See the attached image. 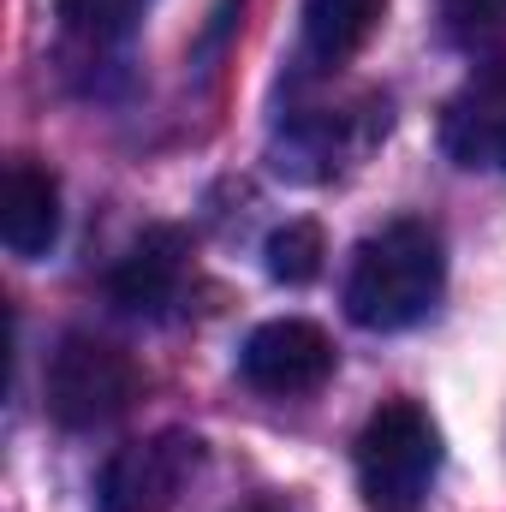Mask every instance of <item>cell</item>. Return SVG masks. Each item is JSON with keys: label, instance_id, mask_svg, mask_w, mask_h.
Masks as SVG:
<instances>
[{"label": "cell", "instance_id": "8", "mask_svg": "<svg viewBox=\"0 0 506 512\" xmlns=\"http://www.w3.org/2000/svg\"><path fill=\"white\" fill-rule=\"evenodd\" d=\"M0 239L24 262L54 251V239H60V185H54L48 167H36V161L6 167V179H0Z\"/></svg>", "mask_w": 506, "mask_h": 512}, {"label": "cell", "instance_id": "10", "mask_svg": "<svg viewBox=\"0 0 506 512\" xmlns=\"http://www.w3.org/2000/svg\"><path fill=\"white\" fill-rule=\"evenodd\" d=\"M143 12H149V0H54V18L78 42H90V48L126 42L131 30L143 24Z\"/></svg>", "mask_w": 506, "mask_h": 512}, {"label": "cell", "instance_id": "11", "mask_svg": "<svg viewBox=\"0 0 506 512\" xmlns=\"http://www.w3.org/2000/svg\"><path fill=\"white\" fill-rule=\"evenodd\" d=\"M322 256H328V239H322L316 221H286V227H274L268 245H262V262H268V274H274L280 286H310V280L322 274Z\"/></svg>", "mask_w": 506, "mask_h": 512}, {"label": "cell", "instance_id": "9", "mask_svg": "<svg viewBox=\"0 0 506 512\" xmlns=\"http://www.w3.org/2000/svg\"><path fill=\"white\" fill-rule=\"evenodd\" d=\"M387 0H304V54L322 66L352 60L381 24Z\"/></svg>", "mask_w": 506, "mask_h": 512}, {"label": "cell", "instance_id": "12", "mask_svg": "<svg viewBox=\"0 0 506 512\" xmlns=\"http://www.w3.org/2000/svg\"><path fill=\"white\" fill-rule=\"evenodd\" d=\"M441 30L465 54H506V0H441Z\"/></svg>", "mask_w": 506, "mask_h": 512}, {"label": "cell", "instance_id": "1", "mask_svg": "<svg viewBox=\"0 0 506 512\" xmlns=\"http://www.w3.org/2000/svg\"><path fill=\"white\" fill-rule=\"evenodd\" d=\"M447 286V251L429 221H387L370 233L346 274V316L370 334H399L435 310Z\"/></svg>", "mask_w": 506, "mask_h": 512}, {"label": "cell", "instance_id": "7", "mask_svg": "<svg viewBox=\"0 0 506 512\" xmlns=\"http://www.w3.org/2000/svg\"><path fill=\"white\" fill-rule=\"evenodd\" d=\"M185 268H191V239L179 227H149L131 245L114 274H108V298L131 316H167L185 292Z\"/></svg>", "mask_w": 506, "mask_h": 512}, {"label": "cell", "instance_id": "3", "mask_svg": "<svg viewBox=\"0 0 506 512\" xmlns=\"http://www.w3.org/2000/svg\"><path fill=\"white\" fill-rule=\"evenodd\" d=\"M42 393H48V417L60 429H102L137 399V364L114 340L66 334L48 358Z\"/></svg>", "mask_w": 506, "mask_h": 512}, {"label": "cell", "instance_id": "6", "mask_svg": "<svg viewBox=\"0 0 506 512\" xmlns=\"http://www.w3.org/2000/svg\"><path fill=\"white\" fill-rule=\"evenodd\" d=\"M239 370H245V382L256 393H274V399L316 393L334 376V340L316 322H304V316H280V322H262L245 340Z\"/></svg>", "mask_w": 506, "mask_h": 512}, {"label": "cell", "instance_id": "5", "mask_svg": "<svg viewBox=\"0 0 506 512\" xmlns=\"http://www.w3.org/2000/svg\"><path fill=\"white\" fill-rule=\"evenodd\" d=\"M441 149L465 173H506V54H489L441 108Z\"/></svg>", "mask_w": 506, "mask_h": 512}, {"label": "cell", "instance_id": "2", "mask_svg": "<svg viewBox=\"0 0 506 512\" xmlns=\"http://www.w3.org/2000/svg\"><path fill=\"white\" fill-rule=\"evenodd\" d=\"M441 471V429L423 405L387 399L358 435V489L376 512H417Z\"/></svg>", "mask_w": 506, "mask_h": 512}, {"label": "cell", "instance_id": "4", "mask_svg": "<svg viewBox=\"0 0 506 512\" xmlns=\"http://www.w3.org/2000/svg\"><path fill=\"white\" fill-rule=\"evenodd\" d=\"M197 465H203V441L197 435H185V429L143 435V441L120 447L102 465L96 512H173L179 495L191 489Z\"/></svg>", "mask_w": 506, "mask_h": 512}]
</instances>
